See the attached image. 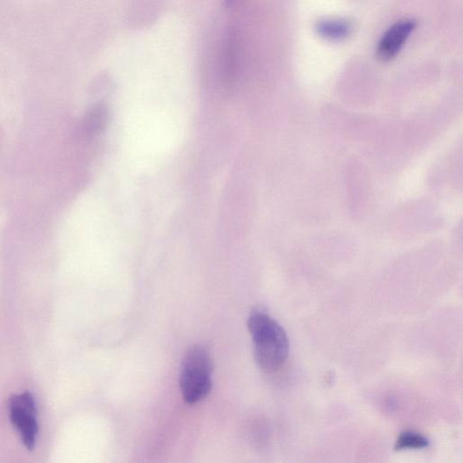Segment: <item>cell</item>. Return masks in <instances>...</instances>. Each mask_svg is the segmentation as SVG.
<instances>
[{
	"mask_svg": "<svg viewBox=\"0 0 463 463\" xmlns=\"http://www.w3.org/2000/svg\"><path fill=\"white\" fill-rule=\"evenodd\" d=\"M248 330L259 366L267 372L280 369L288 359L290 350L288 337L282 326L264 309H257L249 317Z\"/></svg>",
	"mask_w": 463,
	"mask_h": 463,
	"instance_id": "1",
	"label": "cell"
},
{
	"mask_svg": "<svg viewBox=\"0 0 463 463\" xmlns=\"http://www.w3.org/2000/svg\"><path fill=\"white\" fill-rule=\"evenodd\" d=\"M213 360L209 351L194 346L182 361L180 385L184 400L196 404L209 395L212 389Z\"/></svg>",
	"mask_w": 463,
	"mask_h": 463,
	"instance_id": "2",
	"label": "cell"
},
{
	"mask_svg": "<svg viewBox=\"0 0 463 463\" xmlns=\"http://www.w3.org/2000/svg\"><path fill=\"white\" fill-rule=\"evenodd\" d=\"M9 410L13 426L20 433L25 448L33 451L38 433L37 407L33 395L30 392L12 395L9 401Z\"/></svg>",
	"mask_w": 463,
	"mask_h": 463,
	"instance_id": "3",
	"label": "cell"
},
{
	"mask_svg": "<svg viewBox=\"0 0 463 463\" xmlns=\"http://www.w3.org/2000/svg\"><path fill=\"white\" fill-rule=\"evenodd\" d=\"M416 27V23L412 19H404L389 27L380 39L376 54L380 60L388 62L394 59L403 49L411 34Z\"/></svg>",
	"mask_w": 463,
	"mask_h": 463,
	"instance_id": "4",
	"label": "cell"
},
{
	"mask_svg": "<svg viewBox=\"0 0 463 463\" xmlns=\"http://www.w3.org/2000/svg\"><path fill=\"white\" fill-rule=\"evenodd\" d=\"M315 30L324 39L342 41L350 37L352 25L345 19H324L318 22Z\"/></svg>",
	"mask_w": 463,
	"mask_h": 463,
	"instance_id": "5",
	"label": "cell"
},
{
	"mask_svg": "<svg viewBox=\"0 0 463 463\" xmlns=\"http://www.w3.org/2000/svg\"><path fill=\"white\" fill-rule=\"evenodd\" d=\"M108 121L109 111L106 106L99 104L92 107L85 117L84 127L86 133L89 135H97L103 132Z\"/></svg>",
	"mask_w": 463,
	"mask_h": 463,
	"instance_id": "6",
	"label": "cell"
},
{
	"mask_svg": "<svg viewBox=\"0 0 463 463\" xmlns=\"http://www.w3.org/2000/svg\"><path fill=\"white\" fill-rule=\"evenodd\" d=\"M430 446V440L423 434L415 432H405L398 437L395 443V451H405V450H419Z\"/></svg>",
	"mask_w": 463,
	"mask_h": 463,
	"instance_id": "7",
	"label": "cell"
}]
</instances>
